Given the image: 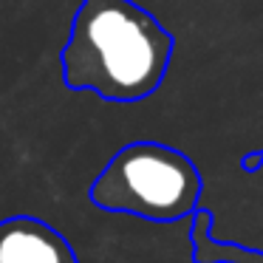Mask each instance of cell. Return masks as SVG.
Listing matches in <instances>:
<instances>
[{
    "mask_svg": "<svg viewBox=\"0 0 263 263\" xmlns=\"http://www.w3.org/2000/svg\"><path fill=\"white\" fill-rule=\"evenodd\" d=\"M0 263H80L60 229L34 215L0 221Z\"/></svg>",
    "mask_w": 263,
    "mask_h": 263,
    "instance_id": "obj_3",
    "label": "cell"
},
{
    "mask_svg": "<svg viewBox=\"0 0 263 263\" xmlns=\"http://www.w3.org/2000/svg\"><path fill=\"white\" fill-rule=\"evenodd\" d=\"M173 40L130 0H82L60 51L63 82L110 102H136L161 85Z\"/></svg>",
    "mask_w": 263,
    "mask_h": 263,
    "instance_id": "obj_1",
    "label": "cell"
},
{
    "mask_svg": "<svg viewBox=\"0 0 263 263\" xmlns=\"http://www.w3.org/2000/svg\"><path fill=\"white\" fill-rule=\"evenodd\" d=\"M201 176L178 150L153 142L125 144L91 184L99 210L139 215L147 221H176L195 210Z\"/></svg>",
    "mask_w": 263,
    "mask_h": 263,
    "instance_id": "obj_2",
    "label": "cell"
}]
</instances>
